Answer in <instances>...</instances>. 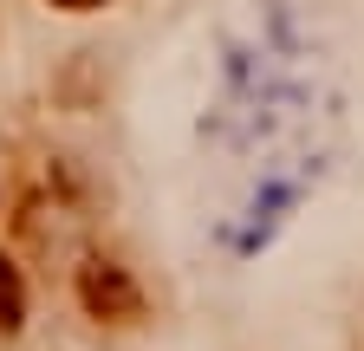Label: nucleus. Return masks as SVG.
<instances>
[{
    "instance_id": "nucleus-1",
    "label": "nucleus",
    "mask_w": 364,
    "mask_h": 351,
    "mask_svg": "<svg viewBox=\"0 0 364 351\" xmlns=\"http://www.w3.org/2000/svg\"><path fill=\"white\" fill-rule=\"evenodd\" d=\"M78 299H85L91 319H111V325L144 319V293H136V280L117 267V260H85L78 267Z\"/></svg>"
},
{
    "instance_id": "nucleus-2",
    "label": "nucleus",
    "mask_w": 364,
    "mask_h": 351,
    "mask_svg": "<svg viewBox=\"0 0 364 351\" xmlns=\"http://www.w3.org/2000/svg\"><path fill=\"white\" fill-rule=\"evenodd\" d=\"M26 325V286H20V274L0 260V332H20Z\"/></svg>"
},
{
    "instance_id": "nucleus-3",
    "label": "nucleus",
    "mask_w": 364,
    "mask_h": 351,
    "mask_svg": "<svg viewBox=\"0 0 364 351\" xmlns=\"http://www.w3.org/2000/svg\"><path fill=\"white\" fill-rule=\"evenodd\" d=\"M53 7H65V14H91V7H105V0H53Z\"/></svg>"
}]
</instances>
